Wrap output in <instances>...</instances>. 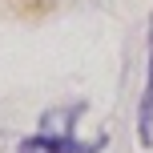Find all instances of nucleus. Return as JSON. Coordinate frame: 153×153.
Returning <instances> with one entry per match:
<instances>
[{"label": "nucleus", "mask_w": 153, "mask_h": 153, "mask_svg": "<svg viewBox=\"0 0 153 153\" xmlns=\"http://www.w3.org/2000/svg\"><path fill=\"white\" fill-rule=\"evenodd\" d=\"M85 113V105L76 101V105H61V109H48L45 117H40V129L32 133V137H24L16 153H101L109 145V137L101 133V137H76V117Z\"/></svg>", "instance_id": "nucleus-1"}, {"label": "nucleus", "mask_w": 153, "mask_h": 153, "mask_svg": "<svg viewBox=\"0 0 153 153\" xmlns=\"http://www.w3.org/2000/svg\"><path fill=\"white\" fill-rule=\"evenodd\" d=\"M137 141L153 149V16H149V76H145V93L137 105Z\"/></svg>", "instance_id": "nucleus-2"}]
</instances>
